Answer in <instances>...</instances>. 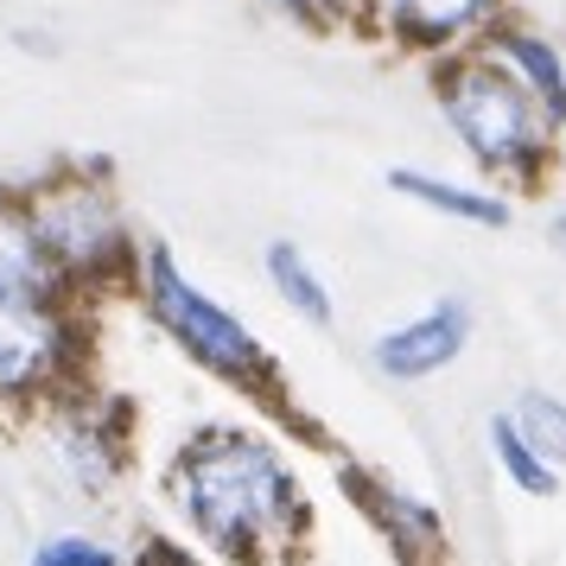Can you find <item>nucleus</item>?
Segmentation results:
<instances>
[{"mask_svg": "<svg viewBox=\"0 0 566 566\" xmlns=\"http://www.w3.org/2000/svg\"><path fill=\"white\" fill-rule=\"evenodd\" d=\"M166 490L179 503L185 528L205 547H217L223 560H274L293 547L306 522V496L286 459L268 439L230 433V427H210L191 439L166 471Z\"/></svg>", "mask_w": 566, "mask_h": 566, "instance_id": "obj_1", "label": "nucleus"}, {"mask_svg": "<svg viewBox=\"0 0 566 566\" xmlns=\"http://www.w3.org/2000/svg\"><path fill=\"white\" fill-rule=\"evenodd\" d=\"M433 103H439V115H446L452 140L464 147V159H471L478 172H490V179L541 185V172L554 166L560 128L541 115V103L503 71V64L484 57L478 45L433 57Z\"/></svg>", "mask_w": 566, "mask_h": 566, "instance_id": "obj_2", "label": "nucleus"}, {"mask_svg": "<svg viewBox=\"0 0 566 566\" xmlns=\"http://www.w3.org/2000/svg\"><path fill=\"white\" fill-rule=\"evenodd\" d=\"M13 191H20V205H27L52 268L71 286V300L90 293V286L103 293V286L134 281L140 235H134L128 205H122L103 159H57L32 185H13Z\"/></svg>", "mask_w": 566, "mask_h": 566, "instance_id": "obj_3", "label": "nucleus"}, {"mask_svg": "<svg viewBox=\"0 0 566 566\" xmlns=\"http://www.w3.org/2000/svg\"><path fill=\"white\" fill-rule=\"evenodd\" d=\"M134 293H140V306H147V318H154L159 332L172 337L191 363H205L210 376H223L235 388H261V401L281 395V376H274V363L261 350V337L235 312L217 306L205 286L172 261L166 242H147L140 249V261H134Z\"/></svg>", "mask_w": 566, "mask_h": 566, "instance_id": "obj_4", "label": "nucleus"}, {"mask_svg": "<svg viewBox=\"0 0 566 566\" xmlns=\"http://www.w3.org/2000/svg\"><path fill=\"white\" fill-rule=\"evenodd\" d=\"M83 357L77 300H20L0 293V401L39 408L71 388Z\"/></svg>", "mask_w": 566, "mask_h": 566, "instance_id": "obj_5", "label": "nucleus"}, {"mask_svg": "<svg viewBox=\"0 0 566 566\" xmlns=\"http://www.w3.org/2000/svg\"><path fill=\"white\" fill-rule=\"evenodd\" d=\"M490 20H503V0H357V32H382L427 64L478 45Z\"/></svg>", "mask_w": 566, "mask_h": 566, "instance_id": "obj_6", "label": "nucleus"}, {"mask_svg": "<svg viewBox=\"0 0 566 566\" xmlns=\"http://www.w3.org/2000/svg\"><path fill=\"white\" fill-rule=\"evenodd\" d=\"M45 439H52L57 471L77 490L103 496L122 464H128V433H122V408H103V401H83V395H52V413H45Z\"/></svg>", "mask_w": 566, "mask_h": 566, "instance_id": "obj_7", "label": "nucleus"}, {"mask_svg": "<svg viewBox=\"0 0 566 566\" xmlns=\"http://www.w3.org/2000/svg\"><path fill=\"white\" fill-rule=\"evenodd\" d=\"M478 52L496 57V64H503V71H510V77L541 103V115L560 128V122H566V52L547 39V32L522 27V20H510V13H503V20H490V27H484Z\"/></svg>", "mask_w": 566, "mask_h": 566, "instance_id": "obj_8", "label": "nucleus"}, {"mask_svg": "<svg viewBox=\"0 0 566 566\" xmlns=\"http://www.w3.org/2000/svg\"><path fill=\"white\" fill-rule=\"evenodd\" d=\"M464 337H471V312L459 300H439L420 318H408V325H395L388 337H376V369L395 376V382H420V376H433V369H446V363L459 357Z\"/></svg>", "mask_w": 566, "mask_h": 566, "instance_id": "obj_9", "label": "nucleus"}, {"mask_svg": "<svg viewBox=\"0 0 566 566\" xmlns=\"http://www.w3.org/2000/svg\"><path fill=\"white\" fill-rule=\"evenodd\" d=\"M0 293H20V300H71V286H64V274L45 255V242L32 230L20 191H0Z\"/></svg>", "mask_w": 566, "mask_h": 566, "instance_id": "obj_10", "label": "nucleus"}, {"mask_svg": "<svg viewBox=\"0 0 566 566\" xmlns=\"http://www.w3.org/2000/svg\"><path fill=\"white\" fill-rule=\"evenodd\" d=\"M344 490L363 503V515H376V528H382L408 560H433L439 541H446V528H439V515L420 503V496H408V490H388L382 478H369V471H344Z\"/></svg>", "mask_w": 566, "mask_h": 566, "instance_id": "obj_11", "label": "nucleus"}, {"mask_svg": "<svg viewBox=\"0 0 566 566\" xmlns=\"http://www.w3.org/2000/svg\"><path fill=\"white\" fill-rule=\"evenodd\" d=\"M388 191H401V198H413V205L439 210V217L478 223V230H503V223H510V198H503V191L439 179V172H420V166H395V172H388Z\"/></svg>", "mask_w": 566, "mask_h": 566, "instance_id": "obj_12", "label": "nucleus"}, {"mask_svg": "<svg viewBox=\"0 0 566 566\" xmlns=\"http://www.w3.org/2000/svg\"><path fill=\"white\" fill-rule=\"evenodd\" d=\"M261 268H268L274 293H281V300L300 312L306 325H332V318H337L332 293H325V281H318V268L306 261V249H300V242L274 235V242H268V255H261Z\"/></svg>", "mask_w": 566, "mask_h": 566, "instance_id": "obj_13", "label": "nucleus"}, {"mask_svg": "<svg viewBox=\"0 0 566 566\" xmlns=\"http://www.w3.org/2000/svg\"><path fill=\"white\" fill-rule=\"evenodd\" d=\"M490 446H496V464L510 471L515 490H528V496H554V490H560V464L541 459L535 446L515 433L510 413H496V420H490Z\"/></svg>", "mask_w": 566, "mask_h": 566, "instance_id": "obj_14", "label": "nucleus"}, {"mask_svg": "<svg viewBox=\"0 0 566 566\" xmlns=\"http://www.w3.org/2000/svg\"><path fill=\"white\" fill-rule=\"evenodd\" d=\"M510 420L547 464H566V401H554V395H522Z\"/></svg>", "mask_w": 566, "mask_h": 566, "instance_id": "obj_15", "label": "nucleus"}, {"mask_svg": "<svg viewBox=\"0 0 566 566\" xmlns=\"http://www.w3.org/2000/svg\"><path fill=\"white\" fill-rule=\"evenodd\" d=\"M261 13L274 20H293L306 32H337V27H357V0H255Z\"/></svg>", "mask_w": 566, "mask_h": 566, "instance_id": "obj_16", "label": "nucleus"}, {"mask_svg": "<svg viewBox=\"0 0 566 566\" xmlns=\"http://www.w3.org/2000/svg\"><path fill=\"white\" fill-rule=\"evenodd\" d=\"M27 566H128V560H122L108 541H96V535H52V541L32 547Z\"/></svg>", "mask_w": 566, "mask_h": 566, "instance_id": "obj_17", "label": "nucleus"}, {"mask_svg": "<svg viewBox=\"0 0 566 566\" xmlns=\"http://www.w3.org/2000/svg\"><path fill=\"white\" fill-rule=\"evenodd\" d=\"M134 566H191V560H185V554H172V547H159V541H154V547H147V554H140Z\"/></svg>", "mask_w": 566, "mask_h": 566, "instance_id": "obj_18", "label": "nucleus"}, {"mask_svg": "<svg viewBox=\"0 0 566 566\" xmlns=\"http://www.w3.org/2000/svg\"><path fill=\"white\" fill-rule=\"evenodd\" d=\"M20 52H45V57H52L57 45H52V39H45V32H20Z\"/></svg>", "mask_w": 566, "mask_h": 566, "instance_id": "obj_19", "label": "nucleus"}, {"mask_svg": "<svg viewBox=\"0 0 566 566\" xmlns=\"http://www.w3.org/2000/svg\"><path fill=\"white\" fill-rule=\"evenodd\" d=\"M547 242H554V249L566 255V210H554V223H547Z\"/></svg>", "mask_w": 566, "mask_h": 566, "instance_id": "obj_20", "label": "nucleus"}, {"mask_svg": "<svg viewBox=\"0 0 566 566\" xmlns=\"http://www.w3.org/2000/svg\"><path fill=\"white\" fill-rule=\"evenodd\" d=\"M560 159H566V122H560Z\"/></svg>", "mask_w": 566, "mask_h": 566, "instance_id": "obj_21", "label": "nucleus"}]
</instances>
